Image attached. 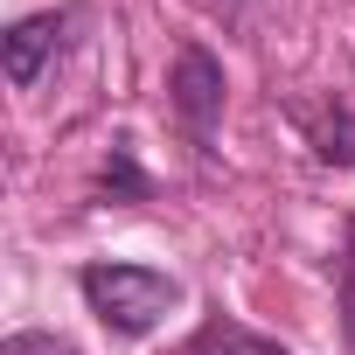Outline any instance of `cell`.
Wrapping results in <instances>:
<instances>
[{"label": "cell", "instance_id": "1", "mask_svg": "<svg viewBox=\"0 0 355 355\" xmlns=\"http://www.w3.org/2000/svg\"><path fill=\"white\" fill-rule=\"evenodd\" d=\"M84 300L112 334H153L174 306H182V286L153 265H84Z\"/></svg>", "mask_w": 355, "mask_h": 355}, {"label": "cell", "instance_id": "4", "mask_svg": "<svg viewBox=\"0 0 355 355\" xmlns=\"http://www.w3.org/2000/svg\"><path fill=\"white\" fill-rule=\"evenodd\" d=\"M202 355H286L279 341H258V334H237V327H223V334H209V348Z\"/></svg>", "mask_w": 355, "mask_h": 355}, {"label": "cell", "instance_id": "2", "mask_svg": "<svg viewBox=\"0 0 355 355\" xmlns=\"http://www.w3.org/2000/svg\"><path fill=\"white\" fill-rule=\"evenodd\" d=\"M167 91H174V112L189 119V132L209 139V125H216V112H223V63H216L209 49H182V56H174Z\"/></svg>", "mask_w": 355, "mask_h": 355}, {"label": "cell", "instance_id": "5", "mask_svg": "<svg viewBox=\"0 0 355 355\" xmlns=\"http://www.w3.org/2000/svg\"><path fill=\"white\" fill-rule=\"evenodd\" d=\"M0 355H77L70 341H56V334H8V348Z\"/></svg>", "mask_w": 355, "mask_h": 355}, {"label": "cell", "instance_id": "3", "mask_svg": "<svg viewBox=\"0 0 355 355\" xmlns=\"http://www.w3.org/2000/svg\"><path fill=\"white\" fill-rule=\"evenodd\" d=\"M63 35H70V15H28V21H15L8 35H0V63H8V84H15V91H28V84L49 70V56L63 49Z\"/></svg>", "mask_w": 355, "mask_h": 355}]
</instances>
